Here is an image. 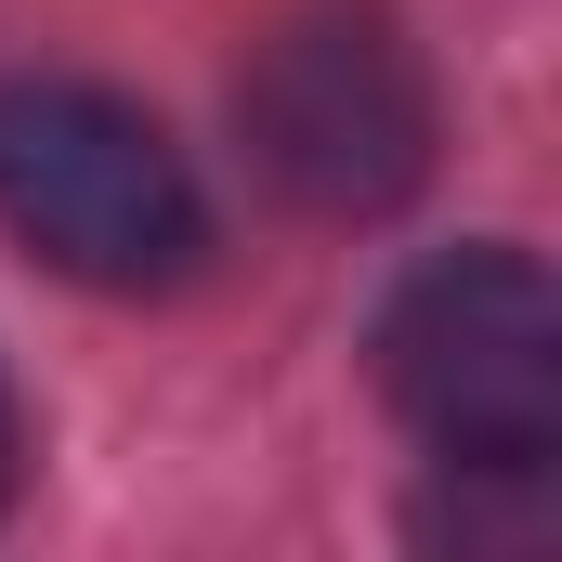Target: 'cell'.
I'll list each match as a JSON object with an SVG mask.
<instances>
[{
    "label": "cell",
    "mask_w": 562,
    "mask_h": 562,
    "mask_svg": "<svg viewBox=\"0 0 562 562\" xmlns=\"http://www.w3.org/2000/svg\"><path fill=\"white\" fill-rule=\"evenodd\" d=\"M380 393L458 484H550L562 458V288L537 249H431L380 301Z\"/></svg>",
    "instance_id": "1"
},
{
    "label": "cell",
    "mask_w": 562,
    "mask_h": 562,
    "mask_svg": "<svg viewBox=\"0 0 562 562\" xmlns=\"http://www.w3.org/2000/svg\"><path fill=\"white\" fill-rule=\"evenodd\" d=\"M236 132L301 223H380L431 183L445 105H431L419 40L380 0H301L236 66Z\"/></svg>",
    "instance_id": "2"
},
{
    "label": "cell",
    "mask_w": 562,
    "mask_h": 562,
    "mask_svg": "<svg viewBox=\"0 0 562 562\" xmlns=\"http://www.w3.org/2000/svg\"><path fill=\"white\" fill-rule=\"evenodd\" d=\"M0 223L79 288H183L210 249V196L183 144L92 79H13L0 92Z\"/></svg>",
    "instance_id": "3"
},
{
    "label": "cell",
    "mask_w": 562,
    "mask_h": 562,
    "mask_svg": "<svg viewBox=\"0 0 562 562\" xmlns=\"http://www.w3.org/2000/svg\"><path fill=\"white\" fill-rule=\"evenodd\" d=\"M13 484H26V419H13V380H0V510H13Z\"/></svg>",
    "instance_id": "4"
}]
</instances>
